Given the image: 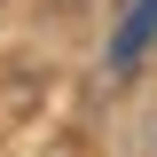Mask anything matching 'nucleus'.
Returning <instances> with one entry per match:
<instances>
[{"label": "nucleus", "instance_id": "1", "mask_svg": "<svg viewBox=\"0 0 157 157\" xmlns=\"http://www.w3.org/2000/svg\"><path fill=\"white\" fill-rule=\"evenodd\" d=\"M149 39H157V0H134V8H126V24L110 32V71H134Z\"/></svg>", "mask_w": 157, "mask_h": 157}]
</instances>
